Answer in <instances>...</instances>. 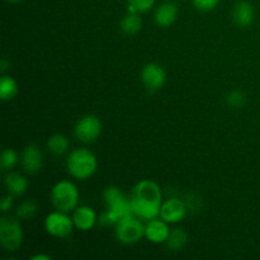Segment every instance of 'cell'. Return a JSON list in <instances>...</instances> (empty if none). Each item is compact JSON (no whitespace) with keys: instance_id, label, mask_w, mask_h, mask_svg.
<instances>
[{"instance_id":"obj_1","label":"cell","mask_w":260,"mask_h":260,"mask_svg":"<svg viewBox=\"0 0 260 260\" xmlns=\"http://www.w3.org/2000/svg\"><path fill=\"white\" fill-rule=\"evenodd\" d=\"M129 201L135 216L145 221L156 218L162 205L161 188L154 180L142 179L132 188Z\"/></svg>"},{"instance_id":"obj_2","label":"cell","mask_w":260,"mask_h":260,"mask_svg":"<svg viewBox=\"0 0 260 260\" xmlns=\"http://www.w3.org/2000/svg\"><path fill=\"white\" fill-rule=\"evenodd\" d=\"M103 197L107 205V211L99 218L101 225L116 226L122 218L134 215L129 197H127L116 185L107 187L104 189Z\"/></svg>"},{"instance_id":"obj_3","label":"cell","mask_w":260,"mask_h":260,"mask_svg":"<svg viewBox=\"0 0 260 260\" xmlns=\"http://www.w3.org/2000/svg\"><path fill=\"white\" fill-rule=\"evenodd\" d=\"M66 168L69 174L78 180H86L93 177L98 169V160L94 152L89 149L80 147L69 154L66 160Z\"/></svg>"},{"instance_id":"obj_4","label":"cell","mask_w":260,"mask_h":260,"mask_svg":"<svg viewBox=\"0 0 260 260\" xmlns=\"http://www.w3.org/2000/svg\"><path fill=\"white\" fill-rule=\"evenodd\" d=\"M51 202L53 207L62 212H71L78 207L79 190L70 180L57 182L51 189Z\"/></svg>"},{"instance_id":"obj_5","label":"cell","mask_w":260,"mask_h":260,"mask_svg":"<svg viewBox=\"0 0 260 260\" xmlns=\"http://www.w3.org/2000/svg\"><path fill=\"white\" fill-rule=\"evenodd\" d=\"M23 243V228L19 218L4 216L0 220V245L7 251H17Z\"/></svg>"},{"instance_id":"obj_6","label":"cell","mask_w":260,"mask_h":260,"mask_svg":"<svg viewBox=\"0 0 260 260\" xmlns=\"http://www.w3.org/2000/svg\"><path fill=\"white\" fill-rule=\"evenodd\" d=\"M145 236V225L141 218L131 215L124 217L116 225V238L124 245L136 244Z\"/></svg>"},{"instance_id":"obj_7","label":"cell","mask_w":260,"mask_h":260,"mask_svg":"<svg viewBox=\"0 0 260 260\" xmlns=\"http://www.w3.org/2000/svg\"><path fill=\"white\" fill-rule=\"evenodd\" d=\"M74 221L73 217L68 215V212L62 211H55V212L48 213L45 220V229L48 235L53 238L65 239L73 234Z\"/></svg>"},{"instance_id":"obj_8","label":"cell","mask_w":260,"mask_h":260,"mask_svg":"<svg viewBox=\"0 0 260 260\" xmlns=\"http://www.w3.org/2000/svg\"><path fill=\"white\" fill-rule=\"evenodd\" d=\"M102 128H103V124L98 117L94 114H86L76 122L74 134L79 141L90 144L101 136Z\"/></svg>"},{"instance_id":"obj_9","label":"cell","mask_w":260,"mask_h":260,"mask_svg":"<svg viewBox=\"0 0 260 260\" xmlns=\"http://www.w3.org/2000/svg\"><path fill=\"white\" fill-rule=\"evenodd\" d=\"M141 81L149 91H157L167 83V73L164 68L156 62H149L142 68Z\"/></svg>"},{"instance_id":"obj_10","label":"cell","mask_w":260,"mask_h":260,"mask_svg":"<svg viewBox=\"0 0 260 260\" xmlns=\"http://www.w3.org/2000/svg\"><path fill=\"white\" fill-rule=\"evenodd\" d=\"M187 216V205L179 198H169L164 201L160 208L159 217L168 223H178Z\"/></svg>"},{"instance_id":"obj_11","label":"cell","mask_w":260,"mask_h":260,"mask_svg":"<svg viewBox=\"0 0 260 260\" xmlns=\"http://www.w3.org/2000/svg\"><path fill=\"white\" fill-rule=\"evenodd\" d=\"M20 162L24 172L28 174H36L40 172L43 164L42 152L40 147L35 144L27 145L20 155Z\"/></svg>"},{"instance_id":"obj_12","label":"cell","mask_w":260,"mask_h":260,"mask_svg":"<svg viewBox=\"0 0 260 260\" xmlns=\"http://www.w3.org/2000/svg\"><path fill=\"white\" fill-rule=\"evenodd\" d=\"M170 231L169 223L165 222L162 218H152L145 225V238L152 244L167 243Z\"/></svg>"},{"instance_id":"obj_13","label":"cell","mask_w":260,"mask_h":260,"mask_svg":"<svg viewBox=\"0 0 260 260\" xmlns=\"http://www.w3.org/2000/svg\"><path fill=\"white\" fill-rule=\"evenodd\" d=\"M74 225L80 231H89L98 222L95 211L89 206H78L73 211Z\"/></svg>"},{"instance_id":"obj_14","label":"cell","mask_w":260,"mask_h":260,"mask_svg":"<svg viewBox=\"0 0 260 260\" xmlns=\"http://www.w3.org/2000/svg\"><path fill=\"white\" fill-rule=\"evenodd\" d=\"M178 18V7L174 3H162L154 13V20L159 27L168 28L174 24Z\"/></svg>"},{"instance_id":"obj_15","label":"cell","mask_w":260,"mask_h":260,"mask_svg":"<svg viewBox=\"0 0 260 260\" xmlns=\"http://www.w3.org/2000/svg\"><path fill=\"white\" fill-rule=\"evenodd\" d=\"M233 17L234 22L236 23L240 27H248L251 23L254 22V18H255V10L254 7L249 2H239L238 4L234 7L233 10Z\"/></svg>"},{"instance_id":"obj_16","label":"cell","mask_w":260,"mask_h":260,"mask_svg":"<svg viewBox=\"0 0 260 260\" xmlns=\"http://www.w3.org/2000/svg\"><path fill=\"white\" fill-rule=\"evenodd\" d=\"M5 187H7L8 192L13 196H23L28 189V180L27 178L23 177L22 174L17 172H10L5 175Z\"/></svg>"},{"instance_id":"obj_17","label":"cell","mask_w":260,"mask_h":260,"mask_svg":"<svg viewBox=\"0 0 260 260\" xmlns=\"http://www.w3.org/2000/svg\"><path fill=\"white\" fill-rule=\"evenodd\" d=\"M119 27H121L122 32L126 33V35H136L137 32L141 30L142 19L137 13L128 12V14L124 15L121 22H119Z\"/></svg>"},{"instance_id":"obj_18","label":"cell","mask_w":260,"mask_h":260,"mask_svg":"<svg viewBox=\"0 0 260 260\" xmlns=\"http://www.w3.org/2000/svg\"><path fill=\"white\" fill-rule=\"evenodd\" d=\"M47 149L51 154L53 155H63L69 150L70 142L65 135L56 134L52 135L50 139L47 140Z\"/></svg>"},{"instance_id":"obj_19","label":"cell","mask_w":260,"mask_h":260,"mask_svg":"<svg viewBox=\"0 0 260 260\" xmlns=\"http://www.w3.org/2000/svg\"><path fill=\"white\" fill-rule=\"evenodd\" d=\"M18 94V84L12 76L3 75L0 79V98L2 101H12Z\"/></svg>"},{"instance_id":"obj_20","label":"cell","mask_w":260,"mask_h":260,"mask_svg":"<svg viewBox=\"0 0 260 260\" xmlns=\"http://www.w3.org/2000/svg\"><path fill=\"white\" fill-rule=\"evenodd\" d=\"M188 235L183 229H173L167 240V246L173 251H179L187 245Z\"/></svg>"},{"instance_id":"obj_21","label":"cell","mask_w":260,"mask_h":260,"mask_svg":"<svg viewBox=\"0 0 260 260\" xmlns=\"http://www.w3.org/2000/svg\"><path fill=\"white\" fill-rule=\"evenodd\" d=\"M37 210V205H36L33 201L28 200L18 206L17 211H15V216H17L19 220H30V218H33L36 216Z\"/></svg>"},{"instance_id":"obj_22","label":"cell","mask_w":260,"mask_h":260,"mask_svg":"<svg viewBox=\"0 0 260 260\" xmlns=\"http://www.w3.org/2000/svg\"><path fill=\"white\" fill-rule=\"evenodd\" d=\"M129 13L144 14L150 12L155 4V0H127Z\"/></svg>"},{"instance_id":"obj_23","label":"cell","mask_w":260,"mask_h":260,"mask_svg":"<svg viewBox=\"0 0 260 260\" xmlns=\"http://www.w3.org/2000/svg\"><path fill=\"white\" fill-rule=\"evenodd\" d=\"M19 162V155L14 149H5L2 154V168L4 170H12Z\"/></svg>"},{"instance_id":"obj_24","label":"cell","mask_w":260,"mask_h":260,"mask_svg":"<svg viewBox=\"0 0 260 260\" xmlns=\"http://www.w3.org/2000/svg\"><path fill=\"white\" fill-rule=\"evenodd\" d=\"M226 103L231 108H241L245 104V94L240 90H231L226 95Z\"/></svg>"},{"instance_id":"obj_25","label":"cell","mask_w":260,"mask_h":260,"mask_svg":"<svg viewBox=\"0 0 260 260\" xmlns=\"http://www.w3.org/2000/svg\"><path fill=\"white\" fill-rule=\"evenodd\" d=\"M220 0H193L196 9L200 12H211L218 5Z\"/></svg>"},{"instance_id":"obj_26","label":"cell","mask_w":260,"mask_h":260,"mask_svg":"<svg viewBox=\"0 0 260 260\" xmlns=\"http://www.w3.org/2000/svg\"><path fill=\"white\" fill-rule=\"evenodd\" d=\"M13 206V194H8L5 196L4 198L2 200V211L3 212H7V211H9L10 208H12Z\"/></svg>"},{"instance_id":"obj_27","label":"cell","mask_w":260,"mask_h":260,"mask_svg":"<svg viewBox=\"0 0 260 260\" xmlns=\"http://www.w3.org/2000/svg\"><path fill=\"white\" fill-rule=\"evenodd\" d=\"M50 260L51 258L48 255H43V254H37V255L32 256V260Z\"/></svg>"},{"instance_id":"obj_28","label":"cell","mask_w":260,"mask_h":260,"mask_svg":"<svg viewBox=\"0 0 260 260\" xmlns=\"http://www.w3.org/2000/svg\"><path fill=\"white\" fill-rule=\"evenodd\" d=\"M5 70H7V60H5V58H4V60L2 61V71H3V73H4Z\"/></svg>"},{"instance_id":"obj_29","label":"cell","mask_w":260,"mask_h":260,"mask_svg":"<svg viewBox=\"0 0 260 260\" xmlns=\"http://www.w3.org/2000/svg\"><path fill=\"white\" fill-rule=\"evenodd\" d=\"M7 2H10V3H19V2H23V0H7Z\"/></svg>"}]
</instances>
